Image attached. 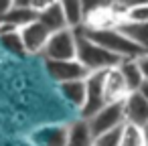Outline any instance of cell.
Returning <instances> with one entry per match:
<instances>
[{"label":"cell","mask_w":148,"mask_h":146,"mask_svg":"<svg viewBox=\"0 0 148 146\" xmlns=\"http://www.w3.org/2000/svg\"><path fill=\"white\" fill-rule=\"evenodd\" d=\"M79 35H83L85 39H89L91 43L103 47L106 51L114 53L116 57H120L122 61L128 59H140L146 55V49L142 45H138L132 37H128L120 27H108V29H89V27H81L77 29Z\"/></svg>","instance_id":"obj_1"},{"label":"cell","mask_w":148,"mask_h":146,"mask_svg":"<svg viewBox=\"0 0 148 146\" xmlns=\"http://www.w3.org/2000/svg\"><path fill=\"white\" fill-rule=\"evenodd\" d=\"M77 61L89 71V73H99V71H110L116 69L122 59L116 57L114 53L106 51L103 47L91 43L83 35L77 33Z\"/></svg>","instance_id":"obj_2"},{"label":"cell","mask_w":148,"mask_h":146,"mask_svg":"<svg viewBox=\"0 0 148 146\" xmlns=\"http://www.w3.org/2000/svg\"><path fill=\"white\" fill-rule=\"evenodd\" d=\"M45 61H73L77 59V31L65 29L59 33H53L45 51Z\"/></svg>","instance_id":"obj_3"},{"label":"cell","mask_w":148,"mask_h":146,"mask_svg":"<svg viewBox=\"0 0 148 146\" xmlns=\"http://www.w3.org/2000/svg\"><path fill=\"white\" fill-rule=\"evenodd\" d=\"M106 104H108V99H106V71L89 73L85 77V104L79 112V118L81 120L93 118Z\"/></svg>","instance_id":"obj_4"},{"label":"cell","mask_w":148,"mask_h":146,"mask_svg":"<svg viewBox=\"0 0 148 146\" xmlns=\"http://www.w3.org/2000/svg\"><path fill=\"white\" fill-rule=\"evenodd\" d=\"M91 132H93V138L99 136V134H106L114 128H120L126 124V116H124V101H110L106 104L93 118L87 120Z\"/></svg>","instance_id":"obj_5"},{"label":"cell","mask_w":148,"mask_h":146,"mask_svg":"<svg viewBox=\"0 0 148 146\" xmlns=\"http://www.w3.org/2000/svg\"><path fill=\"white\" fill-rule=\"evenodd\" d=\"M45 69L47 75L51 77V81H55L57 85L61 83H69V81H79L85 79L89 75V71L77 61H45Z\"/></svg>","instance_id":"obj_6"},{"label":"cell","mask_w":148,"mask_h":146,"mask_svg":"<svg viewBox=\"0 0 148 146\" xmlns=\"http://www.w3.org/2000/svg\"><path fill=\"white\" fill-rule=\"evenodd\" d=\"M18 33H21L25 51H27L29 55H43V51H45V47H47V43H49V39H51V33H49L39 21H35V23L23 27Z\"/></svg>","instance_id":"obj_7"},{"label":"cell","mask_w":148,"mask_h":146,"mask_svg":"<svg viewBox=\"0 0 148 146\" xmlns=\"http://www.w3.org/2000/svg\"><path fill=\"white\" fill-rule=\"evenodd\" d=\"M124 116H126V124L144 130L148 126V101L138 91L128 93L124 99Z\"/></svg>","instance_id":"obj_8"},{"label":"cell","mask_w":148,"mask_h":146,"mask_svg":"<svg viewBox=\"0 0 148 146\" xmlns=\"http://www.w3.org/2000/svg\"><path fill=\"white\" fill-rule=\"evenodd\" d=\"M37 21H39L51 35L69 29V27H67V19H65V10H63V2H61V0H55V2H45V6L39 10Z\"/></svg>","instance_id":"obj_9"},{"label":"cell","mask_w":148,"mask_h":146,"mask_svg":"<svg viewBox=\"0 0 148 146\" xmlns=\"http://www.w3.org/2000/svg\"><path fill=\"white\" fill-rule=\"evenodd\" d=\"M93 132L87 120H73L67 124V144L65 146H93Z\"/></svg>","instance_id":"obj_10"},{"label":"cell","mask_w":148,"mask_h":146,"mask_svg":"<svg viewBox=\"0 0 148 146\" xmlns=\"http://www.w3.org/2000/svg\"><path fill=\"white\" fill-rule=\"evenodd\" d=\"M118 71L128 87L130 93H136L140 89V85L144 83V75H142V69H140V63L138 59H128V61H122L118 65Z\"/></svg>","instance_id":"obj_11"},{"label":"cell","mask_w":148,"mask_h":146,"mask_svg":"<svg viewBox=\"0 0 148 146\" xmlns=\"http://www.w3.org/2000/svg\"><path fill=\"white\" fill-rule=\"evenodd\" d=\"M128 93L130 91H128L118 67L106 71V99H108V104L110 101H124Z\"/></svg>","instance_id":"obj_12"},{"label":"cell","mask_w":148,"mask_h":146,"mask_svg":"<svg viewBox=\"0 0 148 146\" xmlns=\"http://www.w3.org/2000/svg\"><path fill=\"white\" fill-rule=\"evenodd\" d=\"M59 91H61V95H63L75 110L81 112V108H83V104H85V79L61 83V85H59Z\"/></svg>","instance_id":"obj_13"},{"label":"cell","mask_w":148,"mask_h":146,"mask_svg":"<svg viewBox=\"0 0 148 146\" xmlns=\"http://www.w3.org/2000/svg\"><path fill=\"white\" fill-rule=\"evenodd\" d=\"M63 10L67 19V27L71 31H77L85 25V4L79 0H63Z\"/></svg>","instance_id":"obj_14"},{"label":"cell","mask_w":148,"mask_h":146,"mask_svg":"<svg viewBox=\"0 0 148 146\" xmlns=\"http://www.w3.org/2000/svg\"><path fill=\"white\" fill-rule=\"evenodd\" d=\"M39 146H65L67 144V126H49L37 134Z\"/></svg>","instance_id":"obj_15"},{"label":"cell","mask_w":148,"mask_h":146,"mask_svg":"<svg viewBox=\"0 0 148 146\" xmlns=\"http://www.w3.org/2000/svg\"><path fill=\"white\" fill-rule=\"evenodd\" d=\"M122 25H148V2H138V4H128Z\"/></svg>","instance_id":"obj_16"},{"label":"cell","mask_w":148,"mask_h":146,"mask_svg":"<svg viewBox=\"0 0 148 146\" xmlns=\"http://www.w3.org/2000/svg\"><path fill=\"white\" fill-rule=\"evenodd\" d=\"M122 146H146L144 132L140 128H136V126L124 124V130H122Z\"/></svg>","instance_id":"obj_17"},{"label":"cell","mask_w":148,"mask_h":146,"mask_svg":"<svg viewBox=\"0 0 148 146\" xmlns=\"http://www.w3.org/2000/svg\"><path fill=\"white\" fill-rule=\"evenodd\" d=\"M120 29L132 37L138 45H142L148 53V25H120Z\"/></svg>","instance_id":"obj_18"},{"label":"cell","mask_w":148,"mask_h":146,"mask_svg":"<svg viewBox=\"0 0 148 146\" xmlns=\"http://www.w3.org/2000/svg\"><path fill=\"white\" fill-rule=\"evenodd\" d=\"M0 43H2V47H4L6 51H10L12 55H27L18 31H14V33H6V35H0Z\"/></svg>","instance_id":"obj_19"},{"label":"cell","mask_w":148,"mask_h":146,"mask_svg":"<svg viewBox=\"0 0 148 146\" xmlns=\"http://www.w3.org/2000/svg\"><path fill=\"white\" fill-rule=\"evenodd\" d=\"M122 130H124V126L114 128V130H110L106 134L95 136L93 146H122Z\"/></svg>","instance_id":"obj_20"},{"label":"cell","mask_w":148,"mask_h":146,"mask_svg":"<svg viewBox=\"0 0 148 146\" xmlns=\"http://www.w3.org/2000/svg\"><path fill=\"white\" fill-rule=\"evenodd\" d=\"M12 6H14L12 0H0V19L6 16V14L12 10Z\"/></svg>","instance_id":"obj_21"},{"label":"cell","mask_w":148,"mask_h":146,"mask_svg":"<svg viewBox=\"0 0 148 146\" xmlns=\"http://www.w3.org/2000/svg\"><path fill=\"white\" fill-rule=\"evenodd\" d=\"M138 63H140L142 75H144V81H148V53H146L144 57H140V59H138Z\"/></svg>","instance_id":"obj_22"},{"label":"cell","mask_w":148,"mask_h":146,"mask_svg":"<svg viewBox=\"0 0 148 146\" xmlns=\"http://www.w3.org/2000/svg\"><path fill=\"white\" fill-rule=\"evenodd\" d=\"M138 93H140V95H142V97H144V99L148 101V81H144V83L140 85V89H138Z\"/></svg>","instance_id":"obj_23"}]
</instances>
